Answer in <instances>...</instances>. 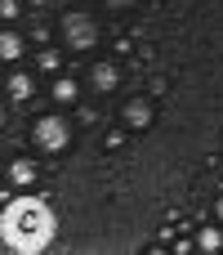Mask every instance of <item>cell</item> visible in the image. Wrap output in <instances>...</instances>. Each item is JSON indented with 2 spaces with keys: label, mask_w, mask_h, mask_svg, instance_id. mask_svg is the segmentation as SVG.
<instances>
[{
  "label": "cell",
  "mask_w": 223,
  "mask_h": 255,
  "mask_svg": "<svg viewBox=\"0 0 223 255\" xmlns=\"http://www.w3.org/2000/svg\"><path fill=\"white\" fill-rule=\"evenodd\" d=\"M54 233V215L45 202L36 197H18L9 211H4V242L13 251H40Z\"/></svg>",
  "instance_id": "1"
},
{
  "label": "cell",
  "mask_w": 223,
  "mask_h": 255,
  "mask_svg": "<svg viewBox=\"0 0 223 255\" xmlns=\"http://www.w3.org/2000/svg\"><path fill=\"white\" fill-rule=\"evenodd\" d=\"M36 143H40L45 152H63V148H67V121H63L58 112L40 117V121H36Z\"/></svg>",
  "instance_id": "2"
},
{
  "label": "cell",
  "mask_w": 223,
  "mask_h": 255,
  "mask_svg": "<svg viewBox=\"0 0 223 255\" xmlns=\"http://www.w3.org/2000/svg\"><path fill=\"white\" fill-rule=\"evenodd\" d=\"M63 31H67V45H72V49H89V45H94V22H89L85 13H67V18H63Z\"/></svg>",
  "instance_id": "3"
},
{
  "label": "cell",
  "mask_w": 223,
  "mask_h": 255,
  "mask_svg": "<svg viewBox=\"0 0 223 255\" xmlns=\"http://www.w3.org/2000/svg\"><path fill=\"white\" fill-rule=\"evenodd\" d=\"M152 99H156V94L130 99V103L121 108V126H125V130H148V126H152Z\"/></svg>",
  "instance_id": "4"
},
{
  "label": "cell",
  "mask_w": 223,
  "mask_h": 255,
  "mask_svg": "<svg viewBox=\"0 0 223 255\" xmlns=\"http://www.w3.org/2000/svg\"><path fill=\"white\" fill-rule=\"evenodd\" d=\"M116 81H121V67H116V63H98V67L89 72V85H94L98 94H112Z\"/></svg>",
  "instance_id": "5"
},
{
  "label": "cell",
  "mask_w": 223,
  "mask_h": 255,
  "mask_svg": "<svg viewBox=\"0 0 223 255\" xmlns=\"http://www.w3.org/2000/svg\"><path fill=\"white\" fill-rule=\"evenodd\" d=\"M22 49H27V40H22V31H13V27H4V36H0V58H4V63H18V58H22Z\"/></svg>",
  "instance_id": "6"
},
{
  "label": "cell",
  "mask_w": 223,
  "mask_h": 255,
  "mask_svg": "<svg viewBox=\"0 0 223 255\" xmlns=\"http://www.w3.org/2000/svg\"><path fill=\"white\" fill-rule=\"evenodd\" d=\"M197 251H223V229L219 224H201V229H197Z\"/></svg>",
  "instance_id": "7"
},
{
  "label": "cell",
  "mask_w": 223,
  "mask_h": 255,
  "mask_svg": "<svg viewBox=\"0 0 223 255\" xmlns=\"http://www.w3.org/2000/svg\"><path fill=\"white\" fill-rule=\"evenodd\" d=\"M31 179H36V161H31V157H18V161L9 166V184H18V188H27Z\"/></svg>",
  "instance_id": "8"
},
{
  "label": "cell",
  "mask_w": 223,
  "mask_h": 255,
  "mask_svg": "<svg viewBox=\"0 0 223 255\" xmlns=\"http://www.w3.org/2000/svg\"><path fill=\"white\" fill-rule=\"evenodd\" d=\"M31 90H36V85H31V76H27V72H13V76H9V99H13V103L31 99Z\"/></svg>",
  "instance_id": "9"
},
{
  "label": "cell",
  "mask_w": 223,
  "mask_h": 255,
  "mask_svg": "<svg viewBox=\"0 0 223 255\" xmlns=\"http://www.w3.org/2000/svg\"><path fill=\"white\" fill-rule=\"evenodd\" d=\"M36 63H40V72H58V67H63V49H58V45H45Z\"/></svg>",
  "instance_id": "10"
},
{
  "label": "cell",
  "mask_w": 223,
  "mask_h": 255,
  "mask_svg": "<svg viewBox=\"0 0 223 255\" xmlns=\"http://www.w3.org/2000/svg\"><path fill=\"white\" fill-rule=\"evenodd\" d=\"M72 99H76V81L72 76H58L54 81V103H72Z\"/></svg>",
  "instance_id": "11"
},
{
  "label": "cell",
  "mask_w": 223,
  "mask_h": 255,
  "mask_svg": "<svg viewBox=\"0 0 223 255\" xmlns=\"http://www.w3.org/2000/svg\"><path fill=\"white\" fill-rule=\"evenodd\" d=\"M121 143H125V126H116V130H107V139H103V148H107V152H116Z\"/></svg>",
  "instance_id": "12"
},
{
  "label": "cell",
  "mask_w": 223,
  "mask_h": 255,
  "mask_svg": "<svg viewBox=\"0 0 223 255\" xmlns=\"http://www.w3.org/2000/svg\"><path fill=\"white\" fill-rule=\"evenodd\" d=\"M18 13H22V4H18V0H0V18H4V22H13Z\"/></svg>",
  "instance_id": "13"
},
{
  "label": "cell",
  "mask_w": 223,
  "mask_h": 255,
  "mask_svg": "<svg viewBox=\"0 0 223 255\" xmlns=\"http://www.w3.org/2000/svg\"><path fill=\"white\" fill-rule=\"evenodd\" d=\"M215 220L223 224V193H219V202H215Z\"/></svg>",
  "instance_id": "14"
},
{
  "label": "cell",
  "mask_w": 223,
  "mask_h": 255,
  "mask_svg": "<svg viewBox=\"0 0 223 255\" xmlns=\"http://www.w3.org/2000/svg\"><path fill=\"white\" fill-rule=\"evenodd\" d=\"M45 4H49V0H31V9H45Z\"/></svg>",
  "instance_id": "15"
}]
</instances>
